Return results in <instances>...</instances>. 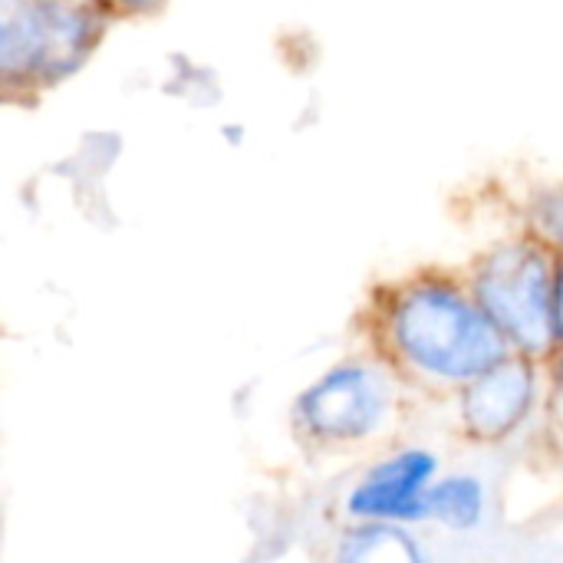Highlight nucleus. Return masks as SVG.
Instances as JSON below:
<instances>
[{
  "label": "nucleus",
  "mask_w": 563,
  "mask_h": 563,
  "mask_svg": "<svg viewBox=\"0 0 563 563\" xmlns=\"http://www.w3.org/2000/svg\"><path fill=\"white\" fill-rule=\"evenodd\" d=\"M389 343L432 379L468 383L508 356V340L488 313L445 280H419L396 294L386 317Z\"/></svg>",
  "instance_id": "obj_1"
},
{
  "label": "nucleus",
  "mask_w": 563,
  "mask_h": 563,
  "mask_svg": "<svg viewBox=\"0 0 563 563\" xmlns=\"http://www.w3.org/2000/svg\"><path fill=\"white\" fill-rule=\"evenodd\" d=\"M475 303L525 356L554 343V274L541 247L505 244L475 274Z\"/></svg>",
  "instance_id": "obj_2"
},
{
  "label": "nucleus",
  "mask_w": 563,
  "mask_h": 563,
  "mask_svg": "<svg viewBox=\"0 0 563 563\" xmlns=\"http://www.w3.org/2000/svg\"><path fill=\"white\" fill-rule=\"evenodd\" d=\"M386 406V379L373 366L346 363L330 369L297 399L294 419L313 442H356L379 429Z\"/></svg>",
  "instance_id": "obj_3"
},
{
  "label": "nucleus",
  "mask_w": 563,
  "mask_h": 563,
  "mask_svg": "<svg viewBox=\"0 0 563 563\" xmlns=\"http://www.w3.org/2000/svg\"><path fill=\"white\" fill-rule=\"evenodd\" d=\"M534 406V369L528 360H498L475 379L462 396V422L482 442L508 439Z\"/></svg>",
  "instance_id": "obj_4"
},
{
  "label": "nucleus",
  "mask_w": 563,
  "mask_h": 563,
  "mask_svg": "<svg viewBox=\"0 0 563 563\" xmlns=\"http://www.w3.org/2000/svg\"><path fill=\"white\" fill-rule=\"evenodd\" d=\"M435 459L429 452H402L376 465L350 495L346 511L360 521H422L429 518L426 492L435 475Z\"/></svg>",
  "instance_id": "obj_5"
},
{
  "label": "nucleus",
  "mask_w": 563,
  "mask_h": 563,
  "mask_svg": "<svg viewBox=\"0 0 563 563\" xmlns=\"http://www.w3.org/2000/svg\"><path fill=\"white\" fill-rule=\"evenodd\" d=\"M46 33V86L73 76L99 46L109 20L106 0H40Z\"/></svg>",
  "instance_id": "obj_6"
},
{
  "label": "nucleus",
  "mask_w": 563,
  "mask_h": 563,
  "mask_svg": "<svg viewBox=\"0 0 563 563\" xmlns=\"http://www.w3.org/2000/svg\"><path fill=\"white\" fill-rule=\"evenodd\" d=\"M46 86V33L40 0H0V89Z\"/></svg>",
  "instance_id": "obj_7"
},
{
  "label": "nucleus",
  "mask_w": 563,
  "mask_h": 563,
  "mask_svg": "<svg viewBox=\"0 0 563 563\" xmlns=\"http://www.w3.org/2000/svg\"><path fill=\"white\" fill-rule=\"evenodd\" d=\"M426 505H429V515H435L442 525L459 528V531H468V528H475L482 521L485 488L472 475L445 478V482H439V485H432L426 492Z\"/></svg>",
  "instance_id": "obj_8"
},
{
  "label": "nucleus",
  "mask_w": 563,
  "mask_h": 563,
  "mask_svg": "<svg viewBox=\"0 0 563 563\" xmlns=\"http://www.w3.org/2000/svg\"><path fill=\"white\" fill-rule=\"evenodd\" d=\"M343 561H419V548L389 521H363V528L350 531L343 548Z\"/></svg>",
  "instance_id": "obj_9"
},
{
  "label": "nucleus",
  "mask_w": 563,
  "mask_h": 563,
  "mask_svg": "<svg viewBox=\"0 0 563 563\" xmlns=\"http://www.w3.org/2000/svg\"><path fill=\"white\" fill-rule=\"evenodd\" d=\"M534 224H538V231H541L551 244L563 247V188L561 191H548V195L538 201V208H534Z\"/></svg>",
  "instance_id": "obj_10"
},
{
  "label": "nucleus",
  "mask_w": 563,
  "mask_h": 563,
  "mask_svg": "<svg viewBox=\"0 0 563 563\" xmlns=\"http://www.w3.org/2000/svg\"><path fill=\"white\" fill-rule=\"evenodd\" d=\"M109 10H119V13H155L165 0H106Z\"/></svg>",
  "instance_id": "obj_11"
},
{
  "label": "nucleus",
  "mask_w": 563,
  "mask_h": 563,
  "mask_svg": "<svg viewBox=\"0 0 563 563\" xmlns=\"http://www.w3.org/2000/svg\"><path fill=\"white\" fill-rule=\"evenodd\" d=\"M554 333L563 340V264L554 274Z\"/></svg>",
  "instance_id": "obj_12"
},
{
  "label": "nucleus",
  "mask_w": 563,
  "mask_h": 563,
  "mask_svg": "<svg viewBox=\"0 0 563 563\" xmlns=\"http://www.w3.org/2000/svg\"><path fill=\"white\" fill-rule=\"evenodd\" d=\"M561 396H563V363H561Z\"/></svg>",
  "instance_id": "obj_13"
}]
</instances>
